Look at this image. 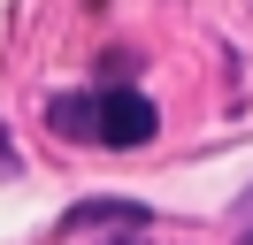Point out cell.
<instances>
[{"mask_svg": "<svg viewBox=\"0 0 253 245\" xmlns=\"http://www.w3.org/2000/svg\"><path fill=\"white\" fill-rule=\"evenodd\" d=\"M154 130H161V107L146 100V92H130V84H108V92H92V138H100V146L130 153V146H146Z\"/></svg>", "mask_w": 253, "mask_h": 245, "instance_id": "6da1fadb", "label": "cell"}, {"mask_svg": "<svg viewBox=\"0 0 253 245\" xmlns=\"http://www.w3.org/2000/svg\"><path fill=\"white\" fill-rule=\"evenodd\" d=\"M146 222H154L146 199H77L62 214V230H146Z\"/></svg>", "mask_w": 253, "mask_h": 245, "instance_id": "7a4b0ae2", "label": "cell"}, {"mask_svg": "<svg viewBox=\"0 0 253 245\" xmlns=\"http://www.w3.org/2000/svg\"><path fill=\"white\" fill-rule=\"evenodd\" d=\"M46 130L84 146V138H92V92H54V100H46ZM92 146H100V138H92Z\"/></svg>", "mask_w": 253, "mask_h": 245, "instance_id": "3957f363", "label": "cell"}, {"mask_svg": "<svg viewBox=\"0 0 253 245\" xmlns=\"http://www.w3.org/2000/svg\"><path fill=\"white\" fill-rule=\"evenodd\" d=\"M8 168H16V146H8V130H0V176H8Z\"/></svg>", "mask_w": 253, "mask_h": 245, "instance_id": "277c9868", "label": "cell"}, {"mask_svg": "<svg viewBox=\"0 0 253 245\" xmlns=\"http://www.w3.org/2000/svg\"><path fill=\"white\" fill-rule=\"evenodd\" d=\"M108 245H146V238H108Z\"/></svg>", "mask_w": 253, "mask_h": 245, "instance_id": "5b68a950", "label": "cell"}, {"mask_svg": "<svg viewBox=\"0 0 253 245\" xmlns=\"http://www.w3.org/2000/svg\"><path fill=\"white\" fill-rule=\"evenodd\" d=\"M238 245H253V238H238Z\"/></svg>", "mask_w": 253, "mask_h": 245, "instance_id": "8992f818", "label": "cell"}]
</instances>
